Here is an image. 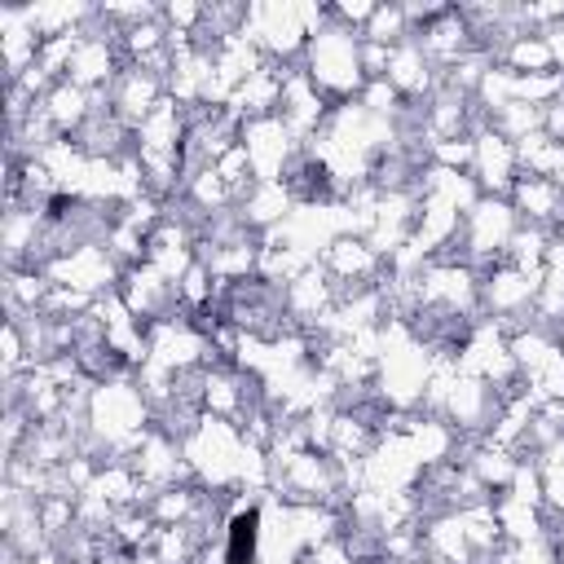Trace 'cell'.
<instances>
[{"label": "cell", "instance_id": "1", "mask_svg": "<svg viewBox=\"0 0 564 564\" xmlns=\"http://www.w3.org/2000/svg\"><path fill=\"white\" fill-rule=\"evenodd\" d=\"M357 70H361V53H357V40L348 31H322L313 40V70L308 79L317 88H352L357 84Z\"/></svg>", "mask_w": 564, "mask_h": 564}, {"label": "cell", "instance_id": "2", "mask_svg": "<svg viewBox=\"0 0 564 564\" xmlns=\"http://www.w3.org/2000/svg\"><path fill=\"white\" fill-rule=\"evenodd\" d=\"M476 167H480V181L489 189H507L511 185V167H516V150L494 132V137H480L476 141Z\"/></svg>", "mask_w": 564, "mask_h": 564}]
</instances>
